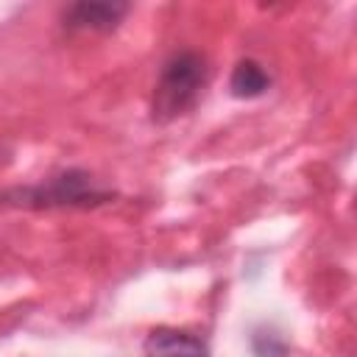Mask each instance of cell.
Here are the masks:
<instances>
[{"mask_svg": "<svg viewBox=\"0 0 357 357\" xmlns=\"http://www.w3.org/2000/svg\"><path fill=\"white\" fill-rule=\"evenodd\" d=\"M251 351L254 357H287V343L276 329L259 326L251 335Z\"/></svg>", "mask_w": 357, "mask_h": 357, "instance_id": "6", "label": "cell"}, {"mask_svg": "<svg viewBox=\"0 0 357 357\" xmlns=\"http://www.w3.org/2000/svg\"><path fill=\"white\" fill-rule=\"evenodd\" d=\"M128 14V3H73L64 11V28L70 31H114Z\"/></svg>", "mask_w": 357, "mask_h": 357, "instance_id": "4", "label": "cell"}, {"mask_svg": "<svg viewBox=\"0 0 357 357\" xmlns=\"http://www.w3.org/2000/svg\"><path fill=\"white\" fill-rule=\"evenodd\" d=\"M142 354L145 357H209V349L192 332L159 326L145 337Z\"/></svg>", "mask_w": 357, "mask_h": 357, "instance_id": "3", "label": "cell"}, {"mask_svg": "<svg viewBox=\"0 0 357 357\" xmlns=\"http://www.w3.org/2000/svg\"><path fill=\"white\" fill-rule=\"evenodd\" d=\"M206 84V59L195 50L173 53L153 86L151 114L156 123H170L190 112L195 100L201 98V89Z\"/></svg>", "mask_w": 357, "mask_h": 357, "instance_id": "1", "label": "cell"}, {"mask_svg": "<svg viewBox=\"0 0 357 357\" xmlns=\"http://www.w3.org/2000/svg\"><path fill=\"white\" fill-rule=\"evenodd\" d=\"M109 201V192L98 190L92 184V176H86L84 170H64L53 178H45L36 187H25V190H8L0 195V204H11V206H95Z\"/></svg>", "mask_w": 357, "mask_h": 357, "instance_id": "2", "label": "cell"}, {"mask_svg": "<svg viewBox=\"0 0 357 357\" xmlns=\"http://www.w3.org/2000/svg\"><path fill=\"white\" fill-rule=\"evenodd\" d=\"M271 86V75L265 73V67L254 59H243L234 64L231 70V78H229V89L234 98H243V100H251V98H259L265 95Z\"/></svg>", "mask_w": 357, "mask_h": 357, "instance_id": "5", "label": "cell"}]
</instances>
